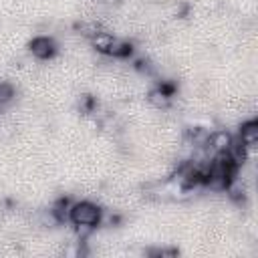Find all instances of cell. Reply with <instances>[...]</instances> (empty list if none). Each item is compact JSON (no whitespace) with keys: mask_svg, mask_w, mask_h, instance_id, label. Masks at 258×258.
I'll list each match as a JSON object with an SVG mask.
<instances>
[{"mask_svg":"<svg viewBox=\"0 0 258 258\" xmlns=\"http://www.w3.org/2000/svg\"><path fill=\"white\" fill-rule=\"evenodd\" d=\"M103 220V210L99 204L91 202V200H81V202H75L71 204L69 208V222L79 228V226H85V228H97Z\"/></svg>","mask_w":258,"mask_h":258,"instance_id":"6da1fadb","label":"cell"},{"mask_svg":"<svg viewBox=\"0 0 258 258\" xmlns=\"http://www.w3.org/2000/svg\"><path fill=\"white\" fill-rule=\"evenodd\" d=\"M28 50H30L32 56H36L38 60H50V58L56 56L58 46H56V42H54L52 36L40 34V36H34V38L28 42Z\"/></svg>","mask_w":258,"mask_h":258,"instance_id":"7a4b0ae2","label":"cell"},{"mask_svg":"<svg viewBox=\"0 0 258 258\" xmlns=\"http://www.w3.org/2000/svg\"><path fill=\"white\" fill-rule=\"evenodd\" d=\"M232 145H234V137H232V133L226 131V129L214 131V133H210V137H208V147H212L216 153L228 151Z\"/></svg>","mask_w":258,"mask_h":258,"instance_id":"3957f363","label":"cell"},{"mask_svg":"<svg viewBox=\"0 0 258 258\" xmlns=\"http://www.w3.org/2000/svg\"><path fill=\"white\" fill-rule=\"evenodd\" d=\"M240 143L254 149L258 143V119H248L240 125Z\"/></svg>","mask_w":258,"mask_h":258,"instance_id":"277c9868","label":"cell"},{"mask_svg":"<svg viewBox=\"0 0 258 258\" xmlns=\"http://www.w3.org/2000/svg\"><path fill=\"white\" fill-rule=\"evenodd\" d=\"M113 42H115V36H113L111 32H107V30H99L97 34L91 36V44H93V48H95L97 52H101V54H109Z\"/></svg>","mask_w":258,"mask_h":258,"instance_id":"5b68a950","label":"cell"},{"mask_svg":"<svg viewBox=\"0 0 258 258\" xmlns=\"http://www.w3.org/2000/svg\"><path fill=\"white\" fill-rule=\"evenodd\" d=\"M133 52H135V42L133 40H117V38H115V42L109 50V54L113 58H129Z\"/></svg>","mask_w":258,"mask_h":258,"instance_id":"8992f818","label":"cell"},{"mask_svg":"<svg viewBox=\"0 0 258 258\" xmlns=\"http://www.w3.org/2000/svg\"><path fill=\"white\" fill-rule=\"evenodd\" d=\"M171 99H173V97L161 93L157 87H153V89L147 93V101H149L153 107H157V109H167V107L171 105Z\"/></svg>","mask_w":258,"mask_h":258,"instance_id":"52a82bcc","label":"cell"},{"mask_svg":"<svg viewBox=\"0 0 258 258\" xmlns=\"http://www.w3.org/2000/svg\"><path fill=\"white\" fill-rule=\"evenodd\" d=\"M79 109H81L83 115L95 113V109H97V99H95L93 95H89V93H83V95L79 97Z\"/></svg>","mask_w":258,"mask_h":258,"instance_id":"ba28073f","label":"cell"},{"mask_svg":"<svg viewBox=\"0 0 258 258\" xmlns=\"http://www.w3.org/2000/svg\"><path fill=\"white\" fill-rule=\"evenodd\" d=\"M14 95H16V89H14L10 83L2 81V83H0V107H2V105H8V103L14 99Z\"/></svg>","mask_w":258,"mask_h":258,"instance_id":"9c48e42d","label":"cell"},{"mask_svg":"<svg viewBox=\"0 0 258 258\" xmlns=\"http://www.w3.org/2000/svg\"><path fill=\"white\" fill-rule=\"evenodd\" d=\"M161 93H165V95H169V97H173L175 93H177V85L173 83V81H159L157 85H155Z\"/></svg>","mask_w":258,"mask_h":258,"instance_id":"30bf717a","label":"cell"},{"mask_svg":"<svg viewBox=\"0 0 258 258\" xmlns=\"http://www.w3.org/2000/svg\"><path fill=\"white\" fill-rule=\"evenodd\" d=\"M147 254H153V256H177L179 250L177 248H157V250H149Z\"/></svg>","mask_w":258,"mask_h":258,"instance_id":"8fae6325","label":"cell"},{"mask_svg":"<svg viewBox=\"0 0 258 258\" xmlns=\"http://www.w3.org/2000/svg\"><path fill=\"white\" fill-rule=\"evenodd\" d=\"M133 69L139 73H149V60L147 58H135L133 60Z\"/></svg>","mask_w":258,"mask_h":258,"instance_id":"7c38bea8","label":"cell"},{"mask_svg":"<svg viewBox=\"0 0 258 258\" xmlns=\"http://www.w3.org/2000/svg\"><path fill=\"white\" fill-rule=\"evenodd\" d=\"M187 12H189V6H187V4H179V12H175V14H177L179 18H185Z\"/></svg>","mask_w":258,"mask_h":258,"instance_id":"4fadbf2b","label":"cell"},{"mask_svg":"<svg viewBox=\"0 0 258 258\" xmlns=\"http://www.w3.org/2000/svg\"><path fill=\"white\" fill-rule=\"evenodd\" d=\"M109 224H111V226H119V224H121V216H119V214L111 216V218H109Z\"/></svg>","mask_w":258,"mask_h":258,"instance_id":"5bb4252c","label":"cell"},{"mask_svg":"<svg viewBox=\"0 0 258 258\" xmlns=\"http://www.w3.org/2000/svg\"><path fill=\"white\" fill-rule=\"evenodd\" d=\"M105 2H109V4H113V2H119V0H105Z\"/></svg>","mask_w":258,"mask_h":258,"instance_id":"9a60e30c","label":"cell"}]
</instances>
